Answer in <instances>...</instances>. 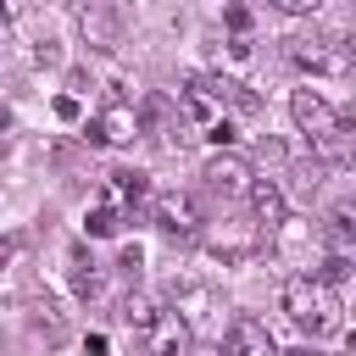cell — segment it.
Returning a JSON list of instances; mask_svg holds the SVG:
<instances>
[{
    "mask_svg": "<svg viewBox=\"0 0 356 356\" xmlns=\"http://www.w3.org/2000/svg\"><path fill=\"white\" fill-rule=\"evenodd\" d=\"M284 312H289V323L306 328L312 339H328V334L345 328V317H339V295H334L323 278H312V273L284 278Z\"/></svg>",
    "mask_w": 356,
    "mask_h": 356,
    "instance_id": "obj_1",
    "label": "cell"
},
{
    "mask_svg": "<svg viewBox=\"0 0 356 356\" xmlns=\"http://www.w3.org/2000/svg\"><path fill=\"white\" fill-rule=\"evenodd\" d=\"M150 217H156V228L161 234H172V239H195L200 234V200L189 195V189H167V195H156L150 200Z\"/></svg>",
    "mask_w": 356,
    "mask_h": 356,
    "instance_id": "obj_2",
    "label": "cell"
},
{
    "mask_svg": "<svg viewBox=\"0 0 356 356\" xmlns=\"http://www.w3.org/2000/svg\"><path fill=\"white\" fill-rule=\"evenodd\" d=\"M289 111H295V122H300L306 145H312V139H328V134H339V128H350V117H345V111H334L317 89H295V95H289Z\"/></svg>",
    "mask_w": 356,
    "mask_h": 356,
    "instance_id": "obj_3",
    "label": "cell"
},
{
    "mask_svg": "<svg viewBox=\"0 0 356 356\" xmlns=\"http://www.w3.org/2000/svg\"><path fill=\"white\" fill-rule=\"evenodd\" d=\"M289 61L300 72H350V44L345 39H289Z\"/></svg>",
    "mask_w": 356,
    "mask_h": 356,
    "instance_id": "obj_4",
    "label": "cell"
},
{
    "mask_svg": "<svg viewBox=\"0 0 356 356\" xmlns=\"http://www.w3.org/2000/svg\"><path fill=\"white\" fill-rule=\"evenodd\" d=\"M189 89H195L200 100H211V106H234V111H261V95H256V89H245L239 78H228V72H200V78H189Z\"/></svg>",
    "mask_w": 356,
    "mask_h": 356,
    "instance_id": "obj_5",
    "label": "cell"
},
{
    "mask_svg": "<svg viewBox=\"0 0 356 356\" xmlns=\"http://www.w3.org/2000/svg\"><path fill=\"white\" fill-rule=\"evenodd\" d=\"M206 189L211 195H222V200H239L245 189H250V161L239 156V150H217L211 161H206Z\"/></svg>",
    "mask_w": 356,
    "mask_h": 356,
    "instance_id": "obj_6",
    "label": "cell"
},
{
    "mask_svg": "<svg viewBox=\"0 0 356 356\" xmlns=\"http://www.w3.org/2000/svg\"><path fill=\"white\" fill-rule=\"evenodd\" d=\"M189 345H195V328L178 312H156V323L145 328V356H189Z\"/></svg>",
    "mask_w": 356,
    "mask_h": 356,
    "instance_id": "obj_7",
    "label": "cell"
},
{
    "mask_svg": "<svg viewBox=\"0 0 356 356\" xmlns=\"http://www.w3.org/2000/svg\"><path fill=\"white\" fill-rule=\"evenodd\" d=\"M222 350L228 356H278V345H273V334H267L261 317H234L222 328Z\"/></svg>",
    "mask_w": 356,
    "mask_h": 356,
    "instance_id": "obj_8",
    "label": "cell"
},
{
    "mask_svg": "<svg viewBox=\"0 0 356 356\" xmlns=\"http://www.w3.org/2000/svg\"><path fill=\"white\" fill-rule=\"evenodd\" d=\"M128 139H139V117H134L128 100H111V106L89 122V145H128Z\"/></svg>",
    "mask_w": 356,
    "mask_h": 356,
    "instance_id": "obj_9",
    "label": "cell"
},
{
    "mask_svg": "<svg viewBox=\"0 0 356 356\" xmlns=\"http://www.w3.org/2000/svg\"><path fill=\"white\" fill-rule=\"evenodd\" d=\"M245 200H250V211H256V228H261V234H273V228H284V222H289V200H284V189H278L273 178H250Z\"/></svg>",
    "mask_w": 356,
    "mask_h": 356,
    "instance_id": "obj_10",
    "label": "cell"
},
{
    "mask_svg": "<svg viewBox=\"0 0 356 356\" xmlns=\"http://www.w3.org/2000/svg\"><path fill=\"white\" fill-rule=\"evenodd\" d=\"M78 28H83V39H89L95 50H117V44H122V17H117L106 0H89V6L78 11Z\"/></svg>",
    "mask_w": 356,
    "mask_h": 356,
    "instance_id": "obj_11",
    "label": "cell"
},
{
    "mask_svg": "<svg viewBox=\"0 0 356 356\" xmlns=\"http://www.w3.org/2000/svg\"><path fill=\"white\" fill-rule=\"evenodd\" d=\"M167 300H172V312H178L189 328L217 312V295H211L206 284H195V278H172V284H167Z\"/></svg>",
    "mask_w": 356,
    "mask_h": 356,
    "instance_id": "obj_12",
    "label": "cell"
},
{
    "mask_svg": "<svg viewBox=\"0 0 356 356\" xmlns=\"http://www.w3.org/2000/svg\"><path fill=\"white\" fill-rule=\"evenodd\" d=\"M261 245H267V234H261L256 222H250V228H222V234H211V239H206V250H211V256H222V261H245V256H256Z\"/></svg>",
    "mask_w": 356,
    "mask_h": 356,
    "instance_id": "obj_13",
    "label": "cell"
},
{
    "mask_svg": "<svg viewBox=\"0 0 356 356\" xmlns=\"http://www.w3.org/2000/svg\"><path fill=\"white\" fill-rule=\"evenodd\" d=\"M323 245H328V256H356V217H350V206H334L323 217Z\"/></svg>",
    "mask_w": 356,
    "mask_h": 356,
    "instance_id": "obj_14",
    "label": "cell"
},
{
    "mask_svg": "<svg viewBox=\"0 0 356 356\" xmlns=\"http://www.w3.org/2000/svg\"><path fill=\"white\" fill-rule=\"evenodd\" d=\"M72 289H78L83 300H100V295H106V278H100V267H95V256H89L83 245L72 250Z\"/></svg>",
    "mask_w": 356,
    "mask_h": 356,
    "instance_id": "obj_15",
    "label": "cell"
},
{
    "mask_svg": "<svg viewBox=\"0 0 356 356\" xmlns=\"http://www.w3.org/2000/svg\"><path fill=\"white\" fill-rule=\"evenodd\" d=\"M111 195H122L128 211H134V206L150 195V178H145V172H111ZM128 211H122V222H128Z\"/></svg>",
    "mask_w": 356,
    "mask_h": 356,
    "instance_id": "obj_16",
    "label": "cell"
},
{
    "mask_svg": "<svg viewBox=\"0 0 356 356\" xmlns=\"http://www.w3.org/2000/svg\"><path fill=\"white\" fill-rule=\"evenodd\" d=\"M83 228H89V239H111V234H122V211L117 206H95L83 217Z\"/></svg>",
    "mask_w": 356,
    "mask_h": 356,
    "instance_id": "obj_17",
    "label": "cell"
},
{
    "mask_svg": "<svg viewBox=\"0 0 356 356\" xmlns=\"http://www.w3.org/2000/svg\"><path fill=\"white\" fill-rule=\"evenodd\" d=\"M117 317H122V323H128V328H139V334H145V328H150V323H156V306H150V300H145V295H128V300H122V312H117Z\"/></svg>",
    "mask_w": 356,
    "mask_h": 356,
    "instance_id": "obj_18",
    "label": "cell"
},
{
    "mask_svg": "<svg viewBox=\"0 0 356 356\" xmlns=\"http://www.w3.org/2000/svg\"><path fill=\"white\" fill-rule=\"evenodd\" d=\"M312 278H323L328 289H339L350 278V256H323V267H312Z\"/></svg>",
    "mask_w": 356,
    "mask_h": 356,
    "instance_id": "obj_19",
    "label": "cell"
},
{
    "mask_svg": "<svg viewBox=\"0 0 356 356\" xmlns=\"http://www.w3.org/2000/svg\"><path fill=\"white\" fill-rule=\"evenodd\" d=\"M222 22H228V33H239V39H245V33H250V6L228 0V6H222Z\"/></svg>",
    "mask_w": 356,
    "mask_h": 356,
    "instance_id": "obj_20",
    "label": "cell"
},
{
    "mask_svg": "<svg viewBox=\"0 0 356 356\" xmlns=\"http://www.w3.org/2000/svg\"><path fill=\"white\" fill-rule=\"evenodd\" d=\"M33 328H39V334H50V339L61 334V317H56V306H50V300H39V306H33Z\"/></svg>",
    "mask_w": 356,
    "mask_h": 356,
    "instance_id": "obj_21",
    "label": "cell"
},
{
    "mask_svg": "<svg viewBox=\"0 0 356 356\" xmlns=\"http://www.w3.org/2000/svg\"><path fill=\"white\" fill-rule=\"evenodd\" d=\"M206 139H211L217 150H228V145H234L239 134H234V122H228V117H217V122H206Z\"/></svg>",
    "mask_w": 356,
    "mask_h": 356,
    "instance_id": "obj_22",
    "label": "cell"
},
{
    "mask_svg": "<svg viewBox=\"0 0 356 356\" xmlns=\"http://www.w3.org/2000/svg\"><path fill=\"white\" fill-rule=\"evenodd\" d=\"M117 267H122V278H139V267H145V250H139V245H122Z\"/></svg>",
    "mask_w": 356,
    "mask_h": 356,
    "instance_id": "obj_23",
    "label": "cell"
},
{
    "mask_svg": "<svg viewBox=\"0 0 356 356\" xmlns=\"http://www.w3.org/2000/svg\"><path fill=\"white\" fill-rule=\"evenodd\" d=\"M78 111H83L78 95H56V117H61V122H78Z\"/></svg>",
    "mask_w": 356,
    "mask_h": 356,
    "instance_id": "obj_24",
    "label": "cell"
},
{
    "mask_svg": "<svg viewBox=\"0 0 356 356\" xmlns=\"http://www.w3.org/2000/svg\"><path fill=\"white\" fill-rule=\"evenodd\" d=\"M184 111H189V117H200V122H206V117H211V100H200V95H195V89H189V95H184Z\"/></svg>",
    "mask_w": 356,
    "mask_h": 356,
    "instance_id": "obj_25",
    "label": "cell"
},
{
    "mask_svg": "<svg viewBox=\"0 0 356 356\" xmlns=\"http://www.w3.org/2000/svg\"><path fill=\"white\" fill-rule=\"evenodd\" d=\"M273 6H278V11H289V17H306V11H317L323 0H273Z\"/></svg>",
    "mask_w": 356,
    "mask_h": 356,
    "instance_id": "obj_26",
    "label": "cell"
},
{
    "mask_svg": "<svg viewBox=\"0 0 356 356\" xmlns=\"http://www.w3.org/2000/svg\"><path fill=\"white\" fill-rule=\"evenodd\" d=\"M33 61H44V67H56V61H61V50H56L50 39H39V50H33Z\"/></svg>",
    "mask_w": 356,
    "mask_h": 356,
    "instance_id": "obj_27",
    "label": "cell"
},
{
    "mask_svg": "<svg viewBox=\"0 0 356 356\" xmlns=\"http://www.w3.org/2000/svg\"><path fill=\"white\" fill-rule=\"evenodd\" d=\"M22 245H28V239H22V234H11V239H0V267H6V261H11V256H17V250H22Z\"/></svg>",
    "mask_w": 356,
    "mask_h": 356,
    "instance_id": "obj_28",
    "label": "cell"
},
{
    "mask_svg": "<svg viewBox=\"0 0 356 356\" xmlns=\"http://www.w3.org/2000/svg\"><path fill=\"white\" fill-rule=\"evenodd\" d=\"M228 56H234V61H245V56H250V39H239V33H234V39H228Z\"/></svg>",
    "mask_w": 356,
    "mask_h": 356,
    "instance_id": "obj_29",
    "label": "cell"
},
{
    "mask_svg": "<svg viewBox=\"0 0 356 356\" xmlns=\"http://www.w3.org/2000/svg\"><path fill=\"white\" fill-rule=\"evenodd\" d=\"M256 150H261V156H267V161H284V145H278V139H261V145H256Z\"/></svg>",
    "mask_w": 356,
    "mask_h": 356,
    "instance_id": "obj_30",
    "label": "cell"
},
{
    "mask_svg": "<svg viewBox=\"0 0 356 356\" xmlns=\"http://www.w3.org/2000/svg\"><path fill=\"white\" fill-rule=\"evenodd\" d=\"M284 356H323L317 345H295V350H284Z\"/></svg>",
    "mask_w": 356,
    "mask_h": 356,
    "instance_id": "obj_31",
    "label": "cell"
},
{
    "mask_svg": "<svg viewBox=\"0 0 356 356\" xmlns=\"http://www.w3.org/2000/svg\"><path fill=\"white\" fill-rule=\"evenodd\" d=\"M11 122H17V117H11V106H0V134H6Z\"/></svg>",
    "mask_w": 356,
    "mask_h": 356,
    "instance_id": "obj_32",
    "label": "cell"
},
{
    "mask_svg": "<svg viewBox=\"0 0 356 356\" xmlns=\"http://www.w3.org/2000/svg\"><path fill=\"white\" fill-rule=\"evenodd\" d=\"M6 17H11V6H6V0H0V22H6Z\"/></svg>",
    "mask_w": 356,
    "mask_h": 356,
    "instance_id": "obj_33",
    "label": "cell"
}]
</instances>
